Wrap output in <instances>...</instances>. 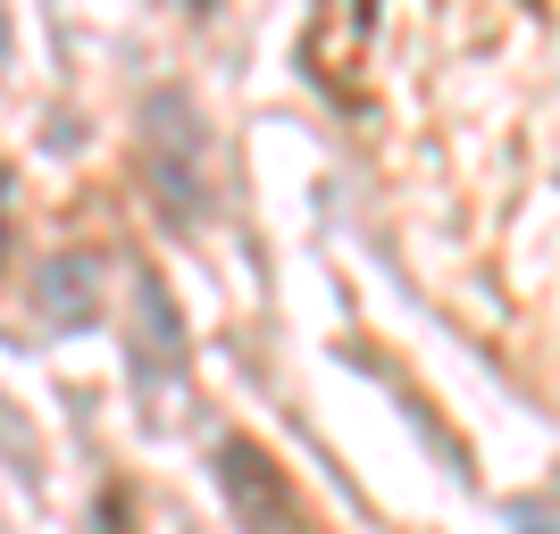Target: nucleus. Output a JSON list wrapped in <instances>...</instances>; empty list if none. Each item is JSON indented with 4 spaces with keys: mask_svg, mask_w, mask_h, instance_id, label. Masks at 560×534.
Segmentation results:
<instances>
[{
    "mask_svg": "<svg viewBox=\"0 0 560 534\" xmlns=\"http://www.w3.org/2000/svg\"><path fill=\"white\" fill-rule=\"evenodd\" d=\"M176 9H192V17H210V9H218V0H176Z\"/></svg>",
    "mask_w": 560,
    "mask_h": 534,
    "instance_id": "8",
    "label": "nucleus"
},
{
    "mask_svg": "<svg viewBox=\"0 0 560 534\" xmlns=\"http://www.w3.org/2000/svg\"><path fill=\"white\" fill-rule=\"evenodd\" d=\"M43 318H59V325H93L101 318V268L93 259H59L43 276Z\"/></svg>",
    "mask_w": 560,
    "mask_h": 534,
    "instance_id": "5",
    "label": "nucleus"
},
{
    "mask_svg": "<svg viewBox=\"0 0 560 534\" xmlns=\"http://www.w3.org/2000/svg\"><path fill=\"white\" fill-rule=\"evenodd\" d=\"M218 493L234 510V534H318V510L302 501V485L277 467V451L259 435L218 442Z\"/></svg>",
    "mask_w": 560,
    "mask_h": 534,
    "instance_id": "2",
    "label": "nucleus"
},
{
    "mask_svg": "<svg viewBox=\"0 0 560 534\" xmlns=\"http://www.w3.org/2000/svg\"><path fill=\"white\" fill-rule=\"evenodd\" d=\"M142 185L160 192V210L176 226H201L218 210V134L192 93L142 100Z\"/></svg>",
    "mask_w": 560,
    "mask_h": 534,
    "instance_id": "1",
    "label": "nucleus"
},
{
    "mask_svg": "<svg viewBox=\"0 0 560 534\" xmlns=\"http://www.w3.org/2000/svg\"><path fill=\"white\" fill-rule=\"evenodd\" d=\"M135 376L142 384H176L185 376V343H176V301L167 284L135 259Z\"/></svg>",
    "mask_w": 560,
    "mask_h": 534,
    "instance_id": "4",
    "label": "nucleus"
},
{
    "mask_svg": "<svg viewBox=\"0 0 560 534\" xmlns=\"http://www.w3.org/2000/svg\"><path fill=\"white\" fill-rule=\"evenodd\" d=\"M369 43H376V0H310L302 75L327 100L360 109V100H369Z\"/></svg>",
    "mask_w": 560,
    "mask_h": 534,
    "instance_id": "3",
    "label": "nucleus"
},
{
    "mask_svg": "<svg viewBox=\"0 0 560 534\" xmlns=\"http://www.w3.org/2000/svg\"><path fill=\"white\" fill-rule=\"evenodd\" d=\"M93 534H142V526H135V485H109V493L93 501Z\"/></svg>",
    "mask_w": 560,
    "mask_h": 534,
    "instance_id": "6",
    "label": "nucleus"
},
{
    "mask_svg": "<svg viewBox=\"0 0 560 534\" xmlns=\"http://www.w3.org/2000/svg\"><path fill=\"white\" fill-rule=\"evenodd\" d=\"M0 59H9V17H0Z\"/></svg>",
    "mask_w": 560,
    "mask_h": 534,
    "instance_id": "9",
    "label": "nucleus"
},
{
    "mask_svg": "<svg viewBox=\"0 0 560 534\" xmlns=\"http://www.w3.org/2000/svg\"><path fill=\"white\" fill-rule=\"evenodd\" d=\"M9 192H18V176H9V159H0V259H9Z\"/></svg>",
    "mask_w": 560,
    "mask_h": 534,
    "instance_id": "7",
    "label": "nucleus"
}]
</instances>
